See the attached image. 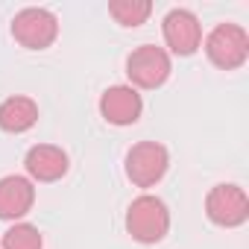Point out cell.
<instances>
[{"label":"cell","mask_w":249,"mask_h":249,"mask_svg":"<svg viewBox=\"0 0 249 249\" xmlns=\"http://www.w3.org/2000/svg\"><path fill=\"white\" fill-rule=\"evenodd\" d=\"M170 229V211L159 196H138L126 211V231L138 243H159Z\"/></svg>","instance_id":"obj_1"},{"label":"cell","mask_w":249,"mask_h":249,"mask_svg":"<svg viewBox=\"0 0 249 249\" xmlns=\"http://www.w3.org/2000/svg\"><path fill=\"white\" fill-rule=\"evenodd\" d=\"M205 53H208V59H211L217 68L234 71V68H240V65L246 62V56H249V36H246V30L237 27V24H220V27H214V30L208 33V38H205Z\"/></svg>","instance_id":"obj_2"},{"label":"cell","mask_w":249,"mask_h":249,"mask_svg":"<svg viewBox=\"0 0 249 249\" xmlns=\"http://www.w3.org/2000/svg\"><path fill=\"white\" fill-rule=\"evenodd\" d=\"M12 36L21 47L27 50H44L56 41L59 36V21L50 9H21L12 21Z\"/></svg>","instance_id":"obj_3"},{"label":"cell","mask_w":249,"mask_h":249,"mask_svg":"<svg viewBox=\"0 0 249 249\" xmlns=\"http://www.w3.org/2000/svg\"><path fill=\"white\" fill-rule=\"evenodd\" d=\"M167 167H170V156L156 141H141L126 153V176L138 188H153L156 182H161Z\"/></svg>","instance_id":"obj_4"},{"label":"cell","mask_w":249,"mask_h":249,"mask_svg":"<svg viewBox=\"0 0 249 249\" xmlns=\"http://www.w3.org/2000/svg\"><path fill=\"white\" fill-rule=\"evenodd\" d=\"M126 73H129L132 85H138V88H159L170 76V56H167L164 47L141 44L138 50L129 53Z\"/></svg>","instance_id":"obj_5"},{"label":"cell","mask_w":249,"mask_h":249,"mask_svg":"<svg viewBox=\"0 0 249 249\" xmlns=\"http://www.w3.org/2000/svg\"><path fill=\"white\" fill-rule=\"evenodd\" d=\"M205 214H208L211 223L234 229V226L246 223V217H249V199H246L243 188H237V185H217L205 196Z\"/></svg>","instance_id":"obj_6"},{"label":"cell","mask_w":249,"mask_h":249,"mask_svg":"<svg viewBox=\"0 0 249 249\" xmlns=\"http://www.w3.org/2000/svg\"><path fill=\"white\" fill-rule=\"evenodd\" d=\"M144 111V100L132 85H111L100 97V114L114 126H129Z\"/></svg>","instance_id":"obj_7"},{"label":"cell","mask_w":249,"mask_h":249,"mask_svg":"<svg viewBox=\"0 0 249 249\" xmlns=\"http://www.w3.org/2000/svg\"><path fill=\"white\" fill-rule=\"evenodd\" d=\"M164 41L176 56H191L202 44V27L194 12L188 9H173L164 18Z\"/></svg>","instance_id":"obj_8"},{"label":"cell","mask_w":249,"mask_h":249,"mask_svg":"<svg viewBox=\"0 0 249 249\" xmlns=\"http://www.w3.org/2000/svg\"><path fill=\"white\" fill-rule=\"evenodd\" d=\"M36 202V188L24 176L0 179V220H18Z\"/></svg>","instance_id":"obj_9"},{"label":"cell","mask_w":249,"mask_h":249,"mask_svg":"<svg viewBox=\"0 0 249 249\" xmlns=\"http://www.w3.org/2000/svg\"><path fill=\"white\" fill-rule=\"evenodd\" d=\"M27 173L38 182H56L68 173V156L62 147L53 144H38L27 153Z\"/></svg>","instance_id":"obj_10"},{"label":"cell","mask_w":249,"mask_h":249,"mask_svg":"<svg viewBox=\"0 0 249 249\" xmlns=\"http://www.w3.org/2000/svg\"><path fill=\"white\" fill-rule=\"evenodd\" d=\"M38 120V106L30 97H9L0 103V129L3 132H27Z\"/></svg>","instance_id":"obj_11"},{"label":"cell","mask_w":249,"mask_h":249,"mask_svg":"<svg viewBox=\"0 0 249 249\" xmlns=\"http://www.w3.org/2000/svg\"><path fill=\"white\" fill-rule=\"evenodd\" d=\"M153 12L150 0H111L108 3V15L120 24V27H141Z\"/></svg>","instance_id":"obj_12"},{"label":"cell","mask_w":249,"mask_h":249,"mask_svg":"<svg viewBox=\"0 0 249 249\" xmlns=\"http://www.w3.org/2000/svg\"><path fill=\"white\" fill-rule=\"evenodd\" d=\"M41 231L30 223H15L6 234H3V249H41Z\"/></svg>","instance_id":"obj_13"}]
</instances>
